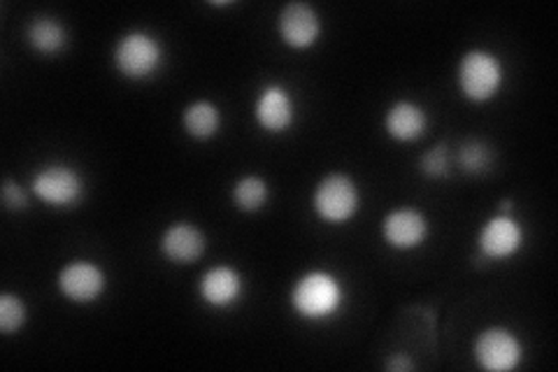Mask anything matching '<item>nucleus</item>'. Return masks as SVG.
I'll use <instances>...</instances> for the list:
<instances>
[{
    "mask_svg": "<svg viewBox=\"0 0 558 372\" xmlns=\"http://www.w3.org/2000/svg\"><path fill=\"white\" fill-rule=\"evenodd\" d=\"M344 285L330 271H310L293 281L289 291V305L303 322H328L340 314L344 305Z\"/></svg>",
    "mask_w": 558,
    "mask_h": 372,
    "instance_id": "obj_1",
    "label": "nucleus"
},
{
    "mask_svg": "<svg viewBox=\"0 0 558 372\" xmlns=\"http://www.w3.org/2000/svg\"><path fill=\"white\" fill-rule=\"evenodd\" d=\"M117 73L129 82H147L161 73L166 63V47L147 31H129L121 35L112 49Z\"/></svg>",
    "mask_w": 558,
    "mask_h": 372,
    "instance_id": "obj_2",
    "label": "nucleus"
},
{
    "mask_svg": "<svg viewBox=\"0 0 558 372\" xmlns=\"http://www.w3.org/2000/svg\"><path fill=\"white\" fill-rule=\"evenodd\" d=\"M457 84L465 100L484 105L494 100L505 86V65L488 49H470L457 68Z\"/></svg>",
    "mask_w": 558,
    "mask_h": 372,
    "instance_id": "obj_3",
    "label": "nucleus"
},
{
    "mask_svg": "<svg viewBox=\"0 0 558 372\" xmlns=\"http://www.w3.org/2000/svg\"><path fill=\"white\" fill-rule=\"evenodd\" d=\"M312 209L324 224H349L361 209V189L344 172H328L312 191Z\"/></svg>",
    "mask_w": 558,
    "mask_h": 372,
    "instance_id": "obj_4",
    "label": "nucleus"
},
{
    "mask_svg": "<svg viewBox=\"0 0 558 372\" xmlns=\"http://www.w3.org/2000/svg\"><path fill=\"white\" fill-rule=\"evenodd\" d=\"M31 189L40 203L57 209L77 207L86 191L82 172L68 164L43 166L31 177Z\"/></svg>",
    "mask_w": 558,
    "mask_h": 372,
    "instance_id": "obj_5",
    "label": "nucleus"
},
{
    "mask_svg": "<svg viewBox=\"0 0 558 372\" xmlns=\"http://www.w3.org/2000/svg\"><path fill=\"white\" fill-rule=\"evenodd\" d=\"M475 363L486 372H510L523 361V345L519 335L505 326H492L477 333L473 345Z\"/></svg>",
    "mask_w": 558,
    "mask_h": 372,
    "instance_id": "obj_6",
    "label": "nucleus"
},
{
    "mask_svg": "<svg viewBox=\"0 0 558 372\" xmlns=\"http://www.w3.org/2000/svg\"><path fill=\"white\" fill-rule=\"evenodd\" d=\"M57 287L70 303L92 305L108 289V277H105L98 263L75 259L59 271Z\"/></svg>",
    "mask_w": 558,
    "mask_h": 372,
    "instance_id": "obj_7",
    "label": "nucleus"
},
{
    "mask_svg": "<svg viewBox=\"0 0 558 372\" xmlns=\"http://www.w3.org/2000/svg\"><path fill=\"white\" fill-rule=\"evenodd\" d=\"M523 242H526V230L514 215H502L498 212L496 217L488 219L477 236L480 259L486 261H508L514 259Z\"/></svg>",
    "mask_w": 558,
    "mask_h": 372,
    "instance_id": "obj_8",
    "label": "nucleus"
},
{
    "mask_svg": "<svg viewBox=\"0 0 558 372\" xmlns=\"http://www.w3.org/2000/svg\"><path fill=\"white\" fill-rule=\"evenodd\" d=\"M430 236V221L422 209L396 207L381 219V238L396 252H414Z\"/></svg>",
    "mask_w": 558,
    "mask_h": 372,
    "instance_id": "obj_9",
    "label": "nucleus"
},
{
    "mask_svg": "<svg viewBox=\"0 0 558 372\" xmlns=\"http://www.w3.org/2000/svg\"><path fill=\"white\" fill-rule=\"evenodd\" d=\"M256 127L268 135H282L295 123V100L284 84L270 82L254 100Z\"/></svg>",
    "mask_w": 558,
    "mask_h": 372,
    "instance_id": "obj_10",
    "label": "nucleus"
},
{
    "mask_svg": "<svg viewBox=\"0 0 558 372\" xmlns=\"http://www.w3.org/2000/svg\"><path fill=\"white\" fill-rule=\"evenodd\" d=\"M322 16L317 8H312L310 3H287L277 16V33L282 43L295 51L310 49L319 43L322 38Z\"/></svg>",
    "mask_w": 558,
    "mask_h": 372,
    "instance_id": "obj_11",
    "label": "nucleus"
},
{
    "mask_svg": "<svg viewBox=\"0 0 558 372\" xmlns=\"http://www.w3.org/2000/svg\"><path fill=\"white\" fill-rule=\"evenodd\" d=\"M244 296V277L233 265H215L198 279V298L213 310H231Z\"/></svg>",
    "mask_w": 558,
    "mask_h": 372,
    "instance_id": "obj_12",
    "label": "nucleus"
},
{
    "mask_svg": "<svg viewBox=\"0 0 558 372\" xmlns=\"http://www.w3.org/2000/svg\"><path fill=\"white\" fill-rule=\"evenodd\" d=\"M159 250L172 265H191L207 252V236L196 224L174 221L161 233Z\"/></svg>",
    "mask_w": 558,
    "mask_h": 372,
    "instance_id": "obj_13",
    "label": "nucleus"
},
{
    "mask_svg": "<svg viewBox=\"0 0 558 372\" xmlns=\"http://www.w3.org/2000/svg\"><path fill=\"white\" fill-rule=\"evenodd\" d=\"M384 131L396 143H416L428 131V112L414 100H396L384 115Z\"/></svg>",
    "mask_w": 558,
    "mask_h": 372,
    "instance_id": "obj_14",
    "label": "nucleus"
},
{
    "mask_svg": "<svg viewBox=\"0 0 558 372\" xmlns=\"http://www.w3.org/2000/svg\"><path fill=\"white\" fill-rule=\"evenodd\" d=\"M26 40L35 55L57 57L68 45V31L54 16H35L26 28Z\"/></svg>",
    "mask_w": 558,
    "mask_h": 372,
    "instance_id": "obj_15",
    "label": "nucleus"
},
{
    "mask_svg": "<svg viewBox=\"0 0 558 372\" xmlns=\"http://www.w3.org/2000/svg\"><path fill=\"white\" fill-rule=\"evenodd\" d=\"M221 110L213 100H196L182 112V129L189 137L207 143L221 131Z\"/></svg>",
    "mask_w": 558,
    "mask_h": 372,
    "instance_id": "obj_16",
    "label": "nucleus"
},
{
    "mask_svg": "<svg viewBox=\"0 0 558 372\" xmlns=\"http://www.w3.org/2000/svg\"><path fill=\"white\" fill-rule=\"evenodd\" d=\"M231 201L244 215H256L268 205L270 187L260 175H244L233 184Z\"/></svg>",
    "mask_w": 558,
    "mask_h": 372,
    "instance_id": "obj_17",
    "label": "nucleus"
},
{
    "mask_svg": "<svg viewBox=\"0 0 558 372\" xmlns=\"http://www.w3.org/2000/svg\"><path fill=\"white\" fill-rule=\"evenodd\" d=\"M28 319V310L22 296L16 293H3L0 296V331L3 335H12L22 331Z\"/></svg>",
    "mask_w": 558,
    "mask_h": 372,
    "instance_id": "obj_18",
    "label": "nucleus"
},
{
    "mask_svg": "<svg viewBox=\"0 0 558 372\" xmlns=\"http://www.w3.org/2000/svg\"><path fill=\"white\" fill-rule=\"evenodd\" d=\"M459 166L468 175H482L492 166V149L482 140H468L459 149Z\"/></svg>",
    "mask_w": 558,
    "mask_h": 372,
    "instance_id": "obj_19",
    "label": "nucleus"
},
{
    "mask_svg": "<svg viewBox=\"0 0 558 372\" xmlns=\"http://www.w3.org/2000/svg\"><path fill=\"white\" fill-rule=\"evenodd\" d=\"M418 168H422V172L430 177V180H442V177L449 175V145L440 143L428 149L422 156V161H418Z\"/></svg>",
    "mask_w": 558,
    "mask_h": 372,
    "instance_id": "obj_20",
    "label": "nucleus"
},
{
    "mask_svg": "<svg viewBox=\"0 0 558 372\" xmlns=\"http://www.w3.org/2000/svg\"><path fill=\"white\" fill-rule=\"evenodd\" d=\"M3 205L8 212H24L28 207V193L10 177L3 182Z\"/></svg>",
    "mask_w": 558,
    "mask_h": 372,
    "instance_id": "obj_21",
    "label": "nucleus"
},
{
    "mask_svg": "<svg viewBox=\"0 0 558 372\" xmlns=\"http://www.w3.org/2000/svg\"><path fill=\"white\" fill-rule=\"evenodd\" d=\"M387 370L391 372H408V370H414V363L410 357H403V353H396V357H391L387 363Z\"/></svg>",
    "mask_w": 558,
    "mask_h": 372,
    "instance_id": "obj_22",
    "label": "nucleus"
}]
</instances>
